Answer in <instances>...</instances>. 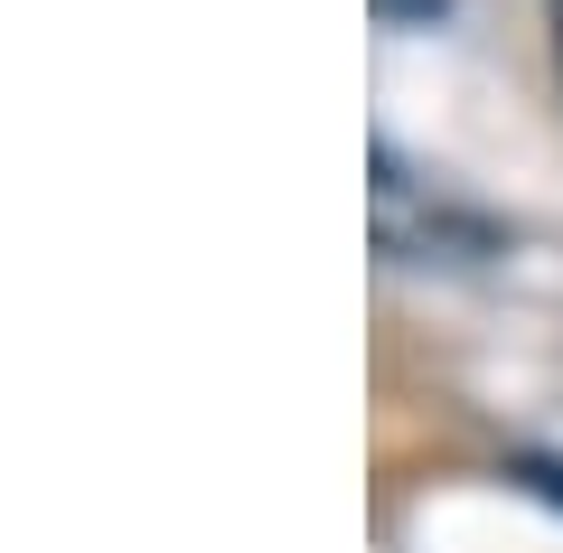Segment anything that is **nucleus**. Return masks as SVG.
Masks as SVG:
<instances>
[{
  "mask_svg": "<svg viewBox=\"0 0 563 553\" xmlns=\"http://www.w3.org/2000/svg\"><path fill=\"white\" fill-rule=\"evenodd\" d=\"M517 488H536L544 507H563V460H517Z\"/></svg>",
  "mask_w": 563,
  "mask_h": 553,
  "instance_id": "2",
  "label": "nucleus"
},
{
  "mask_svg": "<svg viewBox=\"0 0 563 553\" xmlns=\"http://www.w3.org/2000/svg\"><path fill=\"white\" fill-rule=\"evenodd\" d=\"M442 10H451V0H376V20H385V29H432Z\"/></svg>",
  "mask_w": 563,
  "mask_h": 553,
  "instance_id": "1",
  "label": "nucleus"
}]
</instances>
